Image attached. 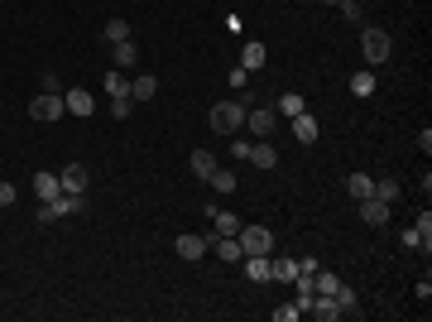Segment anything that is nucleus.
<instances>
[{
    "label": "nucleus",
    "instance_id": "f257e3e1",
    "mask_svg": "<svg viewBox=\"0 0 432 322\" xmlns=\"http://www.w3.org/2000/svg\"><path fill=\"white\" fill-rule=\"evenodd\" d=\"M245 101H216L212 116H207V125H212L216 135H241L245 130Z\"/></svg>",
    "mask_w": 432,
    "mask_h": 322
},
{
    "label": "nucleus",
    "instance_id": "f03ea898",
    "mask_svg": "<svg viewBox=\"0 0 432 322\" xmlns=\"http://www.w3.org/2000/svg\"><path fill=\"white\" fill-rule=\"evenodd\" d=\"M389 49H394V44H389V34H384V29H365V34H360V54H365L370 68H379V63L389 58Z\"/></svg>",
    "mask_w": 432,
    "mask_h": 322
},
{
    "label": "nucleus",
    "instance_id": "7ed1b4c3",
    "mask_svg": "<svg viewBox=\"0 0 432 322\" xmlns=\"http://www.w3.org/2000/svg\"><path fill=\"white\" fill-rule=\"evenodd\" d=\"M29 116H34V120H63V116H68L63 92H39V97L29 101Z\"/></svg>",
    "mask_w": 432,
    "mask_h": 322
},
{
    "label": "nucleus",
    "instance_id": "20e7f679",
    "mask_svg": "<svg viewBox=\"0 0 432 322\" xmlns=\"http://www.w3.org/2000/svg\"><path fill=\"white\" fill-rule=\"evenodd\" d=\"M236 241H241L245 255H269V250H274L269 226H241V231H236Z\"/></svg>",
    "mask_w": 432,
    "mask_h": 322
},
{
    "label": "nucleus",
    "instance_id": "39448f33",
    "mask_svg": "<svg viewBox=\"0 0 432 322\" xmlns=\"http://www.w3.org/2000/svg\"><path fill=\"white\" fill-rule=\"evenodd\" d=\"M212 241H216V231H202V236H178V245H173V250H178L188 265H197V260L212 250Z\"/></svg>",
    "mask_w": 432,
    "mask_h": 322
},
{
    "label": "nucleus",
    "instance_id": "423d86ee",
    "mask_svg": "<svg viewBox=\"0 0 432 322\" xmlns=\"http://www.w3.org/2000/svg\"><path fill=\"white\" fill-rule=\"evenodd\" d=\"M307 318H317V322H336V318H346V308L336 303V294H312V303H307Z\"/></svg>",
    "mask_w": 432,
    "mask_h": 322
},
{
    "label": "nucleus",
    "instance_id": "0eeeda50",
    "mask_svg": "<svg viewBox=\"0 0 432 322\" xmlns=\"http://www.w3.org/2000/svg\"><path fill=\"white\" fill-rule=\"evenodd\" d=\"M360 221L365 226H389V202L384 197H360Z\"/></svg>",
    "mask_w": 432,
    "mask_h": 322
},
{
    "label": "nucleus",
    "instance_id": "6e6552de",
    "mask_svg": "<svg viewBox=\"0 0 432 322\" xmlns=\"http://www.w3.org/2000/svg\"><path fill=\"white\" fill-rule=\"evenodd\" d=\"M63 106L82 120V116H91V111H96V97H91L87 87H72V92H63Z\"/></svg>",
    "mask_w": 432,
    "mask_h": 322
},
{
    "label": "nucleus",
    "instance_id": "1a4fd4ad",
    "mask_svg": "<svg viewBox=\"0 0 432 322\" xmlns=\"http://www.w3.org/2000/svg\"><path fill=\"white\" fill-rule=\"evenodd\" d=\"M245 130L255 140H274V111H245Z\"/></svg>",
    "mask_w": 432,
    "mask_h": 322
},
{
    "label": "nucleus",
    "instance_id": "9d476101",
    "mask_svg": "<svg viewBox=\"0 0 432 322\" xmlns=\"http://www.w3.org/2000/svg\"><path fill=\"white\" fill-rule=\"evenodd\" d=\"M265 63H269V49H265L260 39H250V44L241 49V68H245V73H260Z\"/></svg>",
    "mask_w": 432,
    "mask_h": 322
},
{
    "label": "nucleus",
    "instance_id": "9b49d317",
    "mask_svg": "<svg viewBox=\"0 0 432 322\" xmlns=\"http://www.w3.org/2000/svg\"><path fill=\"white\" fill-rule=\"evenodd\" d=\"M207 221L216 226V236H236V231L245 226V221H241L236 212H221V207H207Z\"/></svg>",
    "mask_w": 432,
    "mask_h": 322
},
{
    "label": "nucleus",
    "instance_id": "f8f14e48",
    "mask_svg": "<svg viewBox=\"0 0 432 322\" xmlns=\"http://www.w3.org/2000/svg\"><path fill=\"white\" fill-rule=\"evenodd\" d=\"M245 159H250V163H260V168H274V163H279V149H274V140H255Z\"/></svg>",
    "mask_w": 432,
    "mask_h": 322
},
{
    "label": "nucleus",
    "instance_id": "ddd939ff",
    "mask_svg": "<svg viewBox=\"0 0 432 322\" xmlns=\"http://www.w3.org/2000/svg\"><path fill=\"white\" fill-rule=\"evenodd\" d=\"M58 183H63V192H82V188H87V168H82V163L58 168Z\"/></svg>",
    "mask_w": 432,
    "mask_h": 322
},
{
    "label": "nucleus",
    "instance_id": "4468645a",
    "mask_svg": "<svg viewBox=\"0 0 432 322\" xmlns=\"http://www.w3.org/2000/svg\"><path fill=\"white\" fill-rule=\"evenodd\" d=\"M212 250L226 260V265H241V260H245V250H241V241H236V236H216Z\"/></svg>",
    "mask_w": 432,
    "mask_h": 322
},
{
    "label": "nucleus",
    "instance_id": "2eb2a0df",
    "mask_svg": "<svg viewBox=\"0 0 432 322\" xmlns=\"http://www.w3.org/2000/svg\"><path fill=\"white\" fill-rule=\"evenodd\" d=\"M317 120H312V116H307V111H303V116H293V140L298 144H317Z\"/></svg>",
    "mask_w": 432,
    "mask_h": 322
},
{
    "label": "nucleus",
    "instance_id": "dca6fc26",
    "mask_svg": "<svg viewBox=\"0 0 432 322\" xmlns=\"http://www.w3.org/2000/svg\"><path fill=\"white\" fill-rule=\"evenodd\" d=\"M34 192H39V202H53L58 192H63V183H58V173H34Z\"/></svg>",
    "mask_w": 432,
    "mask_h": 322
},
{
    "label": "nucleus",
    "instance_id": "f3484780",
    "mask_svg": "<svg viewBox=\"0 0 432 322\" xmlns=\"http://www.w3.org/2000/svg\"><path fill=\"white\" fill-rule=\"evenodd\" d=\"M110 54H115V68L120 73H130L139 63V49H135V39H125V44H110Z\"/></svg>",
    "mask_w": 432,
    "mask_h": 322
},
{
    "label": "nucleus",
    "instance_id": "a211bd4d",
    "mask_svg": "<svg viewBox=\"0 0 432 322\" xmlns=\"http://www.w3.org/2000/svg\"><path fill=\"white\" fill-rule=\"evenodd\" d=\"M241 269L250 274V279H255V284L274 279V274H269V255H245V260H241Z\"/></svg>",
    "mask_w": 432,
    "mask_h": 322
},
{
    "label": "nucleus",
    "instance_id": "6ab92c4d",
    "mask_svg": "<svg viewBox=\"0 0 432 322\" xmlns=\"http://www.w3.org/2000/svg\"><path fill=\"white\" fill-rule=\"evenodd\" d=\"M346 197H355V202H360V197H375V178H370V173H351V178H346Z\"/></svg>",
    "mask_w": 432,
    "mask_h": 322
},
{
    "label": "nucleus",
    "instance_id": "aec40b11",
    "mask_svg": "<svg viewBox=\"0 0 432 322\" xmlns=\"http://www.w3.org/2000/svg\"><path fill=\"white\" fill-rule=\"evenodd\" d=\"M216 168H221V163H216V154H207V149H192V173H197V178H202V183H207V178H212Z\"/></svg>",
    "mask_w": 432,
    "mask_h": 322
},
{
    "label": "nucleus",
    "instance_id": "412c9836",
    "mask_svg": "<svg viewBox=\"0 0 432 322\" xmlns=\"http://www.w3.org/2000/svg\"><path fill=\"white\" fill-rule=\"evenodd\" d=\"M159 78H130V101H154Z\"/></svg>",
    "mask_w": 432,
    "mask_h": 322
},
{
    "label": "nucleus",
    "instance_id": "4be33fe9",
    "mask_svg": "<svg viewBox=\"0 0 432 322\" xmlns=\"http://www.w3.org/2000/svg\"><path fill=\"white\" fill-rule=\"evenodd\" d=\"M269 274H274V279H284V284H293V279H298V260H288V255H274V260H269Z\"/></svg>",
    "mask_w": 432,
    "mask_h": 322
},
{
    "label": "nucleus",
    "instance_id": "5701e85b",
    "mask_svg": "<svg viewBox=\"0 0 432 322\" xmlns=\"http://www.w3.org/2000/svg\"><path fill=\"white\" fill-rule=\"evenodd\" d=\"M101 39H106V44H125V39H130V20H120V15H115V20H106Z\"/></svg>",
    "mask_w": 432,
    "mask_h": 322
},
{
    "label": "nucleus",
    "instance_id": "b1692460",
    "mask_svg": "<svg viewBox=\"0 0 432 322\" xmlns=\"http://www.w3.org/2000/svg\"><path fill=\"white\" fill-rule=\"evenodd\" d=\"M106 97H110V101H115V97H130V78H125L120 68H110V73H106Z\"/></svg>",
    "mask_w": 432,
    "mask_h": 322
},
{
    "label": "nucleus",
    "instance_id": "393cba45",
    "mask_svg": "<svg viewBox=\"0 0 432 322\" xmlns=\"http://www.w3.org/2000/svg\"><path fill=\"white\" fill-rule=\"evenodd\" d=\"M312 289H317V294H336V289H341V279H336V274H326L322 265L312 269Z\"/></svg>",
    "mask_w": 432,
    "mask_h": 322
},
{
    "label": "nucleus",
    "instance_id": "a878e982",
    "mask_svg": "<svg viewBox=\"0 0 432 322\" xmlns=\"http://www.w3.org/2000/svg\"><path fill=\"white\" fill-rule=\"evenodd\" d=\"M303 111H307V101H303L298 92H284V97H279V116H303Z\"/></svg>",
    "mask_w": 432,
    "mask_h": 322
},
{
    "label": "nucleus",
    "instance_id": "bb28decb",
    "mask_svg": "<svg viewBox=\"0 0 432 322\" xmlns=\"http://www.w3.org/2000/svg\"><path fill=\"white\" fill-rule=\"evenodd\" d=\"M207 183H212L216 192H236V173H231V168H216V173L207 178Z\"/></svg>",
    "mask_w": 432,
    "mask_h": 322
},
{
    "label": "nucleus",
    "instance_id": "cd10ccee",
    "mask_svg": "<svg viewBox=\"0 0 432 322\" xmlns=\"http://www.w3.org/2000/svg\"><path fill=\"white\" fill-rule=\"evenodd\" d=\"M351 92H355V97H370V92H375V73H355Z\"/></svg>",
    "mask_w": 432,
    "mask_h": 322
},
{
    "label": "nucleus",
    "instance_id": "c85d7f7f",
    "mask_svg": "<svg viewBox=\"0 0 432 322\" xmlns=\"http://www.w3.org/2000/svg\"><path fill=\"white\" fill-rule=\"evenodd\" d=\"M375 197L394 202V197H399V178H379V183H375Z\"/></svg>",
    "mask_w": 432,
    "mask_h": 322
},
{
    "label": "nucleus",
    "instance_id": "c756f323",
    "mask_svg": "<svg viewBox=\"0 0 432 322\" xmlns=\"http://www.w3.org/2000/svg\"><path fill=\"white\" fill-rule=\"evenodd\" d=\"M34 216H39V226H53V221H63L53 202H39V212H34Z\"/></svg>",
    "mask_w": 432,
    "mask_h": 322
},
{
    "label": "nucleus",
    "instance_id": "7c9ffc66",
    "mask_svg": "<svg viewBox=\"0 0 432 322\" xmlns=\"http://www.w3.org/2000/svg\"><path fill=\"white\" fill-rule=\"evenodd\" d=\"M303 318V308L298 303H284V308H274V322H298Z\"/></svg>",
    "mask_w": 432,
    "mask_h": 322
},
{
    "label": "nucleus",
    "instance_id": "2f4dec72",
    "mask_svg": "<svg viewBox=\"0 0 432 322\" xmlns=\"http://www.w3.org/2000/svg\"><path fill=\"white\" fill-rule=\"evenodd\" d=\"M413 231H418V236H423V250H428V245H432V216L423 212V216H418V226H413Z\"/></svg>",
    "mask_w": 432,
    "mask_h": 322
},
{
    "label": "nucleus",
    "instance_id": "473e14b6",
    "mask_svg": "<svg viewBox=\"0 0 432 322\" xmlns=\"http://www.w3.org/2000/svg\"><path fill=\"white\" fill-rule=\"evenodd\" d=\"M110 111H115V120H125V116L135 111V101H130V97H115V101H110Z\"/></svg>",
    "mask_w": 432,
    "mask_h": 322
},
{
    "label": "nucleus",
    "instance_id": "72a5a7b5",
    "mask_svg": "<svg viewBox=\"0 0 432 322\" xmlns=\"http://www.w3.org/2000/svg\"><path fill=\"white\" fill-rule=\"evenodd\" d=\"M231 154H236V159H245V154H250V140H241V135H231Z\"/></svg>",
    "mask_w": 432,
    "mask_h": 322
},
{
    "label": "nucleus",
    "instance_id": "f704fd0d",
    "mask_svg": "<svg viewBox=\"0 0 432 322\" xmlns=\"http://www.w3.org/2000/svg\"><path fill=\"white\" fill-rule=\"evenodd\" d=\"M39 92H63V78H53V73H49V78H39Z\"/></svg>",
    "mask_w": 432,
    "mask_h": 322
},
{
    "label": "nucleus",
    "instance_id": "c9c22d12",
    "mask_svg": "<svg viewBox=\"0 0 432 322\" xmlns=\"http://www.w3.org/2000/svg\"><path fill=\"white\" fill-rule=\"evenodd\" d=\"M15 197H20V192H15V183H0V207H10Z\"/></svg>",
    "mask_w": 432,
    "mask_h": 322
},
{
    "label": "nucleus",
    "instance_id": "e433bc0d",
    "mask_svg": "<svg viewBox=\"0 0 432 322\" xmlns=\"http://www.w3.org/2000/svg\"><path fill=\"white\" fill-rule=\"evenodd\" d=\"M341 10H346V20H355V25H360V5H355V0H341Z\"/></svg>",
    "mask_w": 432,
    "mask_h": 322
},
{
    "label": "nucleus",
    "instance_id": "4c0bfd02",
    "mask_svg": "<svg viewBox=\"0 0 432 322\" xmlns=\"http://www.w3.org/2000/svg\"><path fill=\"white\" fill-rule=\"evenodd\" d=\"M322 5H341V0H322Z\"/></svg>",
    "mask_w": 432,
    "mask_h": 322
}]
</instances>
